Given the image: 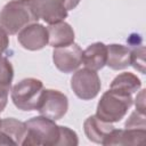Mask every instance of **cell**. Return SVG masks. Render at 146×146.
<instances>
[{
	"label": "cell",
	"instance_id": "19",
	"mask_svg": "<svg viewBox=\"0 0 146 146\" xmlns=\"http://www.w3.org/2000/svg\"><path fill=\"white\" fill-rule=\"evenodd\" d=\"M79 144L78 135L68 127L59 125V138L56 146H76Z\"/></svg>",
	"mask_w": 146,
	"mask_h": 146
},
{
	"label": "cell",
	"instance_id": "15",
	"mask_svg": "<svg viewBox=\"0 0 146 146\" xmlns=\"http://www.w3.org/2000/svg\"><path fill=\"white\" fill-rule=\"evenodd\" d=\"M107 47L106 65L115 71L130 66V48L123 44L112 43Z\"/></svg>",
	"mask_w": 146,
	"mask_h": 146
},
{
	"label": "cell",
	"instance_id": "9",
	"mask_svg": "<svg viewBox=\"0 0 146 146\" xmlns=\"http://www.w3.org/2000/svg\"><path fill=\"white\" fill-rule=\"evenodd\" d=\"M32 3L38 18L48 24L62 22L67 17L65 0H32Z\"/></svg>",
	"mask_w": 146,
	"mask_h": 146
},
{
	"label": "cell",
	"instance_id": "5",
	"mask_svg": "<svg viewBox=\"0 0 146 146\" xmlns=\"http://www.w3.org/2000/svg\"><path fill=\"white\" fill-rule=\"evenodd\" d=\"M71 88L78 98L90 100L99 94L102 83L96 71L84 67L73 73L71 78Z\"/></svg>",
	"mask_w": 146,
	"mask_h": 146
},
{
	"label": "cell",
	"instance_id": "18",
	"mask_svg": "<svg viewBox=\"0 0 146 146\" xmlns=\"http://www.w3.org/2000/svg\"><path fill=\"white\" fill-rule=\"evenodd\" d=\"M130 65L139 71L141 74H145V47L133 46L132 49H130Z\"/></svg>",
	"mask_w": 146,
	"mask_h": 146
},
{
	"label": "cell",
	"instance_id": "8",
	"mask_svg": "<svg viewBox=\"0 0 146 146\" xmlns=\"http://www.w3.org/2000/svg\"><path fill=\"white\" fill-rule=\"evenodd\" d=\"M17 34V40L19 44L24 49L31 51L44 48L49 41L47 27L39 23H33L25 26Z\"/></svg>",
	"mask_w": 146,
	"mask_h": 146
},
{
	"label": "cell",
	"instance_id": "20",
	"mask_svg": "<svg viewBox=\"0 0 146 146\" xmlns=\"http://www.w3.org/2000/svg\"><path fill=\"white\" fill-rule=\"evenodd\" d=\"M124 128L131 129H146V116L145 114L135 111L130 114L129 119L125 121Z\"/></svg>",
	"mask_w": 146,
	"mask_h": 146
},
{
	"label": "cell",
	"instance_id": "16",
	"mask_svg": "<svg viewBox=\"0 0 146 146\" xmlns=\"http://www.w3.org/2000/svg\"><path fill=\"white\" fill-rule=\"evenodd\" d=\"M14 78V68L6 57H0V113L5 110Z\"/></svg>",
	"mask_w": 146,
	"mask_h": 146
},
{
	"label": "cell",
	"instance_id": "6",
	"mask_svg": "<svg viewBox=\"0 0 146 146\" xmlns=\"http://www.w3.org/2000/svg\"><path fill=\"white\" fill-rule=\"evenodd\" d=\"M68 110V99L66 95L55 89H43L41 102L36 111L42 116L52 121L60 120Z\"/></svg>",
	"mask_w": 146,
	"mask_h": 146
},
{
	"label": "cell",
	"instance_id": "1",
	"mask_svg": "<svg viewBox=\"0 0 146 146\" xmlns=\"http://www.w3.org/2000/svg\"><path fill=\"white\" fill-rule=\"evenodd\" d=\"M38 21L32 0H11L0 11V26L8 34H17L22 29Z\"/></svg>",
	"mask_w": 146,
	"mask_h": 146
},
{
	"label": "cell",
	"instance_id": "3",
	"mask_svg": "<svg viewBox=\"0 0 146 146\" xmlns=\"http://www.w3.org/2000/svg\"><path fill=\"white\" fill-rule=\"evenodd\" d=\"M26 135L23 146H56L59 138V125L46 116H34L25 122Z\"/></svg>",
	"mask_w": 146,
	"mask_h": 146
},
{
	"label": "cell",
	"instance_id": "10",
	"mask_svg": "<svg viewBox=\"0 0 146 146\" xmlns=\"http://www.w3.org/2000/svg\"><path fill=\"white\" fill-rule=\"evenodd\" d=\"M26 135V124L15 117H6L0 124V145H22Z\"/></svg>",
	"mask_w": 146,
	"mask_h": 146
},
{
	"label": "cell",
	"instance_id": "14",
	"mask_svg": "<svg viewBox=\"0 0 146 146\" xmlns=\"http://www.w3.org/2000/svg\"><path fill=\"white\" fill-rule=\"evenodd\" d=\"M107 47L103 42H95L82 51V64L92 71H99L106 65Z\"/></svg>",
	"mask_w": 146,
	"mask_h": 146
},
{
	"label": "cell",
	"instance_id": "21",
	"mask_svg": "<svg viewBox=\"0 0 146 146\" xmlns=\"http://www.w3.org/2000/svg\"><path fill=\"white\" fill-rule=\"evenodd\" d=\"M145 89H141L138 94L137 97L135 99V106H136V111L145 114Z\"/></svg>",
	"mask_w": 146,
	"mask_h": 146
},
{
	"label": "cell",
	"instance_id": "22",
	"mask_svg": "<svg viewBox=\"0 0 146 146\" xmlns=\"http://www.w3.org/2000/svg\"><path fill=\"white\" fill-rule=\"evenodd\" d=\"M9 34L0 26V57H2V54L7 50L9 46Z\"/></svg>",
	"mask_w": 146,
	"mask_h": 146
},
{
	"label": "cell",
	"instance_id": "12",
	"mask_svg": "<svg viewBox=\"0 0 146 146\" xmlns=\"http://www.w3.org/2000/svg\"><path fill=\"white\" fill-rule=\"evenodd\" d=\"M146 137V129H115L106 138L103 145H140Z\"/></svg>",
	"mask_w": 146,
	"mask_h": 146
},
{
	"label": "cell",
	"instance_id": "7",
	"mask_svg": "<svg viewBox=\"0 0 146 146\" xmlns=\"http://www.w3.org/2000/svg\"><path fill=\"white\" fill-rule=\"evenodd\" d=\"M82 49L76 43L54 48L52 62L63 73H73L82 64Z\"/></svg>",
	"mask_w": 146,
	"mask_h": 146
},
{
	"label": "cell",
	"instance_id": "23",
	"mask_svg": "<svg viewBox=\"0 0 146 146\" xmlns=\"http://www.w3.org/2000/svg\"><path fill=\"white\" fill-rule=\"evenodd\" d=\"M80 1H81V0H65V7H66L67 11L74 9V8L79 5Z\"/></svg>",
	"mask_w": 146,
	"mask_h": 146
},
{
	"label": "cell",
	"instance_id": "24",
	"mask_svg": "<svg viewBox=\"0 0 146 146\" xmlns=\"http://www.w3.org/2000/svg\"><path fill=\"white\" fill-rule=\"evenodd\" d=\"M0 124H1V119H0Z\"/></svg>",
	"mask_w": 146,
	"mask_h": 146
},
{
	"label": "cell",
	"instance_id": "4",
	"mask_svg": "<svg viewBox=\"0 0 146 146\" xmlns=\"http://www.w3.org/2000/svg\"><path fill=\"white\" fill-rule=\"evenodd\" d=\"M43 92V83L35 78H26L16 83L10 92L14 105L21 111L38 110Z\"/></svg>",
	"mask_w": 146,
	"mask_h": 146
},
{
	"label": "cell",
	"instance_id": "17",
	"mask_svg": "<svg viewBox=\"0 0 146 146\" xmlns=\"http://www.w3.org/2000/svg\"><path fill=\"white\" fill-rule=\"evenodd\" d=\"M140 88H141L140 79L136 74L130 73V72H123V73L116 75L110 86V89L128 92L131 95L135 92H138Z\"/></svg>",
	"mask_w": 146,
	"mask_h": 146
},
{
	"label": "cell",
	"instance_id": "11",
	"mask_svg": "<svg viewBox=\"0 0 146 146\" xmlns=\"http://www.w3.org/2000/svg\"><path fill=\"white\" fill-rule=\"evenodd\" d=\"M83 129L87 138L90 141L103 145L106 138L114 130V127L112 123L103 121L97 115H91L86 119L83 123Z\"/></svg>",
	"mask_w": 146,
	"mask_h": 146
},
{
	"label": "cell",
	"instance_id": "13",
	"mask_svg": "<svg viewBox=\"0 0 146 146\" xmlns=\"http://www.w3.org/2000/svg\"><path fill=\"white\" fill-rule=\"evenodd\" d=\"M47 30H48V36H49L48 44H50L52 48L68 46L74 42V39H75L74 31L72 26L64 21L49 24Z\"/></svg>",
	"mask_w": 146,
	"mask_h": 146
},
{
	"label": "cell",
	"instance_id": "2",
	"mask_svg": "<svg viewBox=\"0 0 146 146\" xmlns=\"http://www.w3.org/2000/svg\"><path fill=\"white\" fill-rule=\"evenodd\" d=\"M132 103L131 94L108 89L103 94L97 104L96 115L110 123L119 122L127 115Z\"/></svg>",
	"mask_w": 146,
	"mask_h": 146
}]
</instances>
